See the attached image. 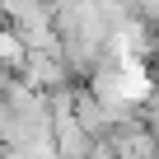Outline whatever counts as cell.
I'll use <instances>...</instances> for the list:
<instances>
[{"instance_id": "cell-1", "label": "cell", "mask_w": 159, "mask_h": 159, "mask_svg": "<svg viewBox=\"0 0 159 159\" xmlns=\"http://www.w3.org/2000/svg\"><path fill=\"white\" fill-rule=\"evenodd\" d=\"M52 136H56V154H61V159H89V154H94V145H98L84 126L75 122V112H56Z\"/></svg>"}, {"instance_id": "cell-2", "label": "cell", "mask_w": 159, "mask_h": 159, "mask_svg": "<svg viewBox=\"0 0 159 159\" xmlns=\"http://www.w3.org/2000/svg\"><path fill=\"white\" fill-rule=\"evenodd\" d=\"M70 112H75V122L84 126L94 140H108V131L117 126V122H112V112H108V108L94 98V89H75V103H70Z\"/></svg>"}, {"instance_id": "cell-3", "label": "cell", "mask_w": 159, "mask_h": 159, "mask_svg": "<svg viewBox=\"0 0 159 159\" xmlns=\"http://www.w3.org/2000/svg\"><path fill=\"white\" fill-rule=\"evenodd\" d=\"M24 61H28V42L14 28H0V75H24Z\"/></svg>"}]
</instances>
